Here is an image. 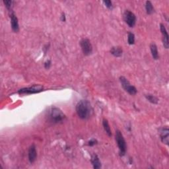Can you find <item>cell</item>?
<instances>
[{"label":"cell","mask_w":169,"mask_h":169,"mask_svg":"<svg viewBox=\"0 0 169 169\" xmlns=\"http://www.w3.org/2000/svg\"><path fill=\"white\" fill-rule=\"evenodd\" d=\"M76 112L79 118L82 120L89 119L93 112L91 103L87 100H80L76 105Z\"/></svg>","instance_id":"1"},{"label":"cell","mask_w":169,"mask_h":169,"mask_svg":"<svg viewBox=\"0 0 169 169\" xmlns=\"http://www.w3.org/2000/svg\"><path fill=\"white\" fill-rule=\"evenodd\" d=\"M65 118V115L59 108L53 107L49 109V110L48 111V120L54 123V124L61 122L64 120Z\"/></svg>","instance_id":"2"},{"label":"cell","mask_w":169,"mask_h":169,"mask_svg":"<svg viewBox=\"0 0 169 169\" xmlns=\"http://www.w3.org/2000/svg\"><path fill=\"white\" fill-rule=\"evenodd\" d=\"M115 137H116V143H117V145L119 148L120 156V157L124 156L126 155V149H127L126 142L124 136H123V134L120 130H116V131Z\"/></svg>","instance_id":"3"},{"label":"cell","mask_w":169,"mask_h":169,"mask_svg":"<svg viewBox=\"0 0 169 169\" xmlns=\"http://www.w3.org/2000/svg\"><path fill=\"white\" fill-rule=\"evenodd\" d=\"M120 81L121 85L123 87V89L130 95H135L137 93V91L136 88L133 85H132L129 81L125 77L121 76L120 77Z\"/></svg>","instance_id":"4"},{"label":"cell","mask_w":169,"mask_h":169,"mask_svg":"<svg viewBox=\"0 0 169 169\" xmlns=\"http://www.w3.org/2000/svg\"><path fill=\"white\" fill-rule=\"evenodd\" d=\"M43 86L40 85V84H34V85L31 86L30 87H26L21 89L18 91V93L20 94H31L38 93L43 91Z\"/></svg>","instance_id":"5"},{"label":"cell","mask_w":169,"mask_h":169,"mask_svg":"<svg viewBox=\"0 0 169 169\" xmlns=\"http://www.w3.org/2000/svg\"><path fill=\"white\" fill-rule=\"evenodd\" d=\"M80 46L81 47L84 55L89 56L93 52V46L88 38H83L80 41Z\"/></svg>","instance_id":"6"},{"label":"cell","mask_w":169,"mask_h":169,"mask_svg":"<svg viewBox=\"0 0 169 169\" xmlns=\"http://www.w3.org/2000/svg\"><path fill=\"white\" fill-rule=\"evenodd\" d=\"M124 19L126 23L128 24L129 27L133 28L136 25V16L135 15L134 13L130 11L129 10L125 11L124 13Z\"/></svg>","instance_id":"7"},{"label":"cell","mask_w":169,"mask_h":169,"mask_svg":"<svg viewBox=\"0 0 169 169\" xmlns=\"http://www.w3.org/2000/svg\"><path fill=\"white\" fill-rule=\"evenodd\" d=\"M160 30L161 32V34L163 35V44L164 47L168 49L169 47V41H168V34L166 29V27L164 25V24H160Z\"/></svg>","instance_id":"8"},{"label":"cell","mask_w":169,"mask_h":169,"mask_svg":"<svg viewBox=\"0 0 169 169\" xmlns=\"http://www.w3.org/2000/svg\"><path fill=\"white\" fill-rule=\"evenodd\" d=\"M161 142L168 145L169 144V129L168 128H162L159 129Z\"/></svg>","instance_id":"9"},{"label":"cell","mask_w":169,"mask_h":169,"mask_svg":"<svg viewBox=\"0 0 169 169\" xmlns=\"http://www.w3.org/2000/svg\"><path fill=\"white\" fill-rule=\"evenodd\" d=\"M11 18V29L13 32L15 33H18L19 31V25L18 18H17L14 12H12L10 15Z\"/></svg>","instance_id":"10"},{"label":"cell","mask_w":169,"mask_h":169,"mask_svg":"<svg viewBox=\"0 0 169 169\" xmlns=\"http://www.w3.org/2000/svg\"><path fill=\"white\" fill-rule=\"evenodd\" d=\"M28 155H29V161L30 163H33L36 161L37 157V152L36 146L34 144L30 145L29 149V152H28Z\"/></svg>","instance_id":"11"},{"label":"cell","mask_w":169,"mask_h":169,"mask_svg":"<svg viewBox=\"0 0 169 169\" xmlns=\"http://www.w3.org/2000/svg\"><path fill=\"white\" fill-rule=\"evenodd\" d=\"M91 161L94 169H98L101 168V163L97 155L93 154L92 157H91Z\"/></svg>","instance_id":"12"},{"label":"cell","mask_w":169,"mask_h":169,"mask_svg":"<svg viewBox=\"0 0 169 169\" xmlns=\"http://www.w3.org/2000/svg\"><path fill=\"white\" fill-rule=\"evenodd\" d=\"M110 52L111 53V54H112L114 56V57L119 58V57H121L122 56L123 50L122 48L120 46H114L110 49Z\"/></svg>","instance_id":"13"},{"label":"cell","mask_w":169,"mask_h":169,"mask_svg":"<svg viewBox=\"0 0 169 169\" xmlns=\"http://www.w3.org/2000/svg\"><path fill=\"white\" fill-rule=\"evenodd\" d=\"M150 49H151V55H152V57L154 59H158L159 58V56H158V52L157 45L155 43H151L150 45Z\"/></svg>","instance_id":"14"},{"label":"cell","mask_w":169,"mask_h":169,"mask_svg":"<svg viewBox=\"0 0 169 169\" xmlns=\"http://www.w3.org/2000/svg\"><path fill=\"white\" fill-rule=\"evenodd\" d=\"M103 128L105 130L106 133H107V135L109 137H111L112 136V131H111V129H110V125H109V123L108 122V120L107 119L104 118L103 120Z\"/></svg>","instance_id":"15"},{"label":"cell","mask_w":169,"mask_h":169,"mask_svg":"<svg viewBox=\"0 0 169 169\" xmlns=\"http://www.w3.org/2000/svg\"><path fill=\"white\" fill-rule=\"evenodd\" d=\"M145 10L148 15H151L155 12L154 7L150 1H147L145 2Z\"/></svg>","instance_id":"16"},{"label":"cell","mask_w":169,"mask_h":169,"mask_svg":"<svg viewBox=\"0 0 169 169\" xmlns=\"http://www.w3.org/2000/svg\"><path fill=\"white\" fill-rule=\"evenodd\" d=\"M145 97L146 98V99L149 102H150L151 103L154 104H157L158 103V99L155 96H154V95L149 94H146Z\"/></svg>","instance_id":"17"},{"label":"cell","mask_w":169,"mask_h":169,"mask_svg":"<svg viewBox=\"0 0 169 169\" xmlns=\"http://www.w3.org/2000/svg\"><path fill=\"white\" fill-rule=\"evenodd\" d=\"M128 43L129 45H133L135 43V35L132 32H129L128 34Z\"/></svg>","instance_id":"18"},{"label":"cell","mask_w":169,"mask_h":169,"mask_svg":"<svg viewBox=\"0 0 169 169\" xmlns=\"http://www.w3.org/2000/svg\"><path fill=\"white\" fill-rule=\"evenodd\" d=\"M3 2L5 4L7 9H8L9 11L11 10L13 7V1H11V0H3Z\"/></svg>","instance_id":"19"},{"label":"cell","mask_w":169,"mask_h":169,"mask_svg":"<svg viewBox=\"0 0 169 169\" xmlns=\"http://www.w3.org/2000/svg\"><path fill=\"white\" fill-rule=\"evenodd\" d=\"M103 3L108 9H112V8H113V5H112V2L111 1H110V0H106V1H103Z\"/></svg>","instance_id":"20"},{"label":"cell","mask_w":169,"mask_h":169,"mask_svg":"<svg viewBox=\"0 0 169 169\" xmlns=\"http://www.w3.org/2000/svg\"><path fill=\"white\" fill-rule=\"evenodd\" d=\"M51 65H52L51 60H50V59H48V60H47L46 62L44 63V68H45L46 69H48L49 68H50Z\"/></svg>","instance_id":"21"},{"label":"cell","mask_w":169,"mask_h":169,"mask_svg":"<svg viewBox=\"0 0 169 169\" xmlns=\"http://www.w3.org/2000/svg\"><path fill=\"white\" fill-rule=\"evenodd\" d=\"M96 144H97V141L96 139H91L89 142H88V145H89L91 147L94 146V145H96Z\"/></svg>","instance_id":"22"},{"label":"cell","mask_w":169,"mask_h":169,"mask_svg":"<svg viewBox=\"0 0 169 169\" xmlns=\"http://www.w3.org/2000/svg\"><path fill=\"white\" fill-rule=\"evenodd\" d=\"M61 21L62 22H65L66 21V18H65V15L64 13H62V16H61Z\"/></svg>","instance_id":"23"}]
</instances>
